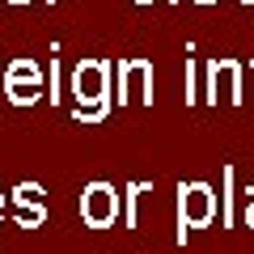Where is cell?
Segmentation results:
<instances>
[{"mask_svg":"<svg viewBox=\"0 0 254 254\" xmlns=\"http://www.w3.org/2000/svg\"><path fill=\"white\" fill-rule=\"evenodd\" d=\"M216 216V195L208 182H182L178 187V246H187L190 229H208Z\"/></svg>","mask_w":254,"mask_h":254,"instance_id":"1","label":"cell"},{"mask_svg":"<svg viewBox=\"0 0 254 254\" xmlns=\"http://www.w3.org/2000/svg\"><path fill=\"white\" fill-rule=\"evenodd\" d=\"M203 98H208L212 106H220V98H225L229 106H242V64L237 60H208Z\"/></svg>","mask_w":254,"mask_h":254,"instance_id":"2","label":"cell"},{"mask_svg":"<svg viewBox=\"0 0 254 254\" xmlns=\"http://www.w3.org/2000/svg\"><path fill=\"white\" fill-rule=\"evenodd\" d=\"M72 98H76V106L110 98V64L106 60H81L72 68Z\"/></svg>","mask_w":254,"mask_h":254,"instance_id":"3","label":"cell"},{"mask_svg":"<svg viewBox=\"0 0 254 254\" xmlns=\"http://www.w3.org/2000/svg\"><path fill=\"white\" fill-rule=\"evenodd\" d=\"M81 220L89 229H110L119 220V190L110 182H89L81 190Z\"/></svg>","mask_w":254,"mask_h":254,"instance_id":"4","label":"cell"},{"mask_svg":"<svg viewBox=\"0 0 254 254\" xmlns=\"http://www.w3.org/2000/svg\"><path fill=\"white\" fill-rule=\"evenodd\" d=\"M144 102L153 106V64L148 60H123L119 64V106Z\"/></svg>","mask_w":254,"mask_h":254,"instance_id":"5","label":"cell"},{"mask_svg":"<svg viewBox=\"0 0 254 254\" xmlns=\"http://www.w3.org/2000/svg\"><path fill=\"white\" fill-rule=\"evenodd\" d=\"M4 98L13 106H34L43 98V81H30V76H4Z\"/></svg>","mask_w":254,"mask_h":254,"instance_id":"6","label":"cell"},{"mask_svg":"<svg viewBox=\"0 0 254 254\" xmlns=\"http://www.w3.org/2000/svg\"><path fill=\"white\" fill-rule=\"evenodd\" d=\"M148 190H153V182H144V178H136V182H127V208H123V225L127 229H136L140 225V199H144Z\"/></svg>","mask_w":254,"mask_h":254,"instance_id":"7","label":"cell"},{"mask_svg":"<svg viewBox=\"0 0 254 254\" xmlns=\"http://www.w3.org/2000/svg\"><path fill=\"white\" fill-rule=\"evenodd\" d=\"M13 216H17L21 229H38L51 216V203H13Z\"/></svg>","mask_w":254,"mask_h":254,"instance_id":"8","label":"cell"},{"mask_svg":"<svg viewBox=\"0 0 254 254\" xmlns=\"http://www.w3.org/2000/svg\"><path fill=\"white\" fill-rule=\"evenodd\" d=\"M106 115H110V98H106V102H89V106H76V110H72V119H76V123H85V127L102 123Z\"/></svg>","mask_w":254,"mask_h":254,"instance_id":"9","label":"cell"},{"mask_svg":"<svg viewBox=\"0 0 254 254\" xmlns=\"http://www.w3.org/2000/svg\"><path fill=\"white\" fill-rule=\"evenodd\" d=\"M13 203H47V190L38 182H17L13 187Z\"/></svg>","mask_w":254,"mask_h":254,"instance_id":"10","label":"cell"},{"mask_svg":"<svg viewBox=\"0 0 254 254\" xmlns=\"http://www.w3.org/2000/svg\"><path fill=\"white\" fill-rule=\"evenodd\" d=\"M220 220L233 225V165H225V190H220Z\"/></svg>","mask_w":254,"mask_h":254,"instance_id":"11","label":"cell"},{"mask_svg":"<svg viewBox=\"0 0 254 254\" xmlns=\"http://www.w3.org/2000/svg\"><path fill=\"white\" fill-rule=\"evenodd\" d=\"M195 102V64L187 60V106Z\"/></svg>","mask_w":254,"mask_h":254,"instance_id":"12","label":"cell"},{"mask_svg":"<svg viewBox=\"0 0 254 254\" xmlns=\"http://www.w3.org/2000/svg\"><path fill=\"white\" fill-rule=\"evenodd\" d=\"M242 220H246V229H254V199H246V212H242Z\"/></svg>","mask_w":254,"mask_h":254,"instance_id":"13","label":"cell"},{"mask_svg":"<svg viewBox=\"0 0 254 254\" xmlns=\"http://www.w3.org/2000/svg\"><path fill=\"white\" fill-rule=\"evenodd\" d=\"M195 4H216V0H195Z\"/></svg>","mask_w":254,"mask_h":254,"instance_id":"14","label":"cell"},{"mask_svg":"<svg viewBox=\"0 0 254 254\" xmlns=\"http://www.w3.org/2000/svg\"><path fill=\"white\" fill-rule=\"evenodd\" d=\"M9 4H30V0H9Z\"/></svg>","mask_w":254,"mask_h":254,"instance_id":"15","label":"cell"},{"mask_svg":"<svg viewBox=\"0 0 254 254\" xmlns=\"http://www.w3.org/2000/svg\"><path fill=\"white\" fill-rule=\"evenodd\" d=\"M246 199H254V187H250V190H246Z\"/></svg>","mask_w":254,"mask_h":254,"instance_id":"16","label":"cell"},{"mask_svg":"<svg viewBox=\"0 0 254 254\" xmlns=\"http://www.w3.org/2000/svg\"><path fill=\"white\" fill-rule=\"evenodd\" d=\"M0 208H4V190H0Z\"/></svg>","mask_w":254,"mask_h":254,"instance_id":"17","label":"cell"},{"mask_svg":"<svg viewBox=\"0 0 254 254\" xmlns=\"http://www.w3.org/2000/svg\"><path fill=\"white\" fill-rule=\"evenodd\" d=\"M136 4H153V0H136Z\"/></svg>","mask_w":254,"mask_h":254,"instance_id":"18","label":"cell"},{"mask_svg":"<svg viewBox=\"0 0 254 254\" xmlns=\"http://www.w3.org/2000/svg\"><path fill=\"white\" fill-rule=\"evenodd\" d=\"M242 4H254V0H242Z\"/></svg>","mask_w":254,"mask_h":254,"instance_id":"19","label":"cell"},{"mask_svg":"<svg viewBox=\"0 0 254 254\" xmlns=\"http://www.w3.org/2000/svg\"><path fill=\"white\" fill-rule=\"evenodd\" d=\"M0 220H4V208H0Z\"/></svg>","mask_w":254,"mask_h":254,"instance_id":"20","label":"cell"},{"mask_svg":"<svg viewBox=\"0 0 254 254\" xmlns=\"http://www.w3.org/2000/svg\"><path fill=\"white\" fill-rule=\"evenodd\" d=\"M47 4H55V0H47Z\"/></svg>","mask_w":254,"mask_h":254,"instance_id":"21","label":"cell"},{"mask_svg":"<svg viewBox=\"0 0 254 254\" xmlns=\"http://www.w3.org/2000/svg\"><path fill=\"white\" fill-rule=\"evenodd\" d=\"M170 4H178V0H170Z\"/></svg>","mask_w":254,"mask_h":254,"instance_id":"22","label":"cell"}]
</instances>
